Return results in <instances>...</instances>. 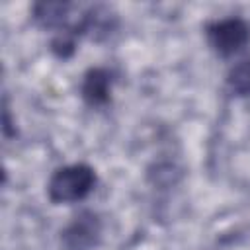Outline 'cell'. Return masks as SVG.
<instances>
[{
    "label": "cell",
    "mask_w": 250,
    "mask_h": 250,
    "mask_svg": "<svg viewBox=\"0 0 250 250\" xmlns=\"http://www.w3.org/2000/svg\"><path fill=\"white\" fill-rule=\"evenodd\" d=\"M111 86H113V72L105 66H94L88 68L82 76L80 96L88 105L102 107L111 98Z\"/></svg>",
    "instance_id": "277c9868"
},
{
    "label": "cell",
    "mask_w": 250,
    "mask_h": 250,
    "mask_svg": "<svg viewBox=\"0 0 250 250\" xmlns=\"http://www.w3.org/2000/svg\"><path fill=\"white\" fill-rule=\"evenodd\" d=\"M102 240V219L96 211L84 209L72 217V221L61 232V244L64 250H92Z\"/></svg>",
    "instance_id": "3957f363"
},
{
    "label": "cell",
    "mask_w": 250,
    "mask_h": 250,
    "mask_svg": "<svg viewBox=\"0 0 250 250\" xmlns=\"http://www.w3.org/2000/svg\"><path fill=\"white\" fill-rule=\"evenodd\" d=\"M72 4L68 2H37L33 6V20L45 29H59V33L68 29V12Z\"/></svg>",
    "instance_id": "5b68a950"
},
{
    "label": "cell",
    "mask_w": 250,
    "mask_h": 250,
    "mask_svg": "<svg viewBox=\"0 0 250 250\" xmlns=\"http://www.w3.org/2000/svg\"><path fill=\"white\" fill-rule=\"evenodd\" d=\"M96 186V172L84 162L61 166L47 182V195L53 203L82 201Z\"/></svg>",
    "instance_id": "6da1fadb"
},
{
    "label": "cell",
    "mask_w": 250,
    "mask_h": 250,
    "mask_svg": "<svg viewBox=\"0 0 250 250\" xmlns=\"http://www.w3.org/2000/svg\"><path fill=\"white\" fill-rule=\"evenodd\" d=\"M205 37L209 47L219 57H232L248 45L250 23L238 16L213 20L205 25Z\"/></svg>",
    "instance_id": "7a4b0ae2"
},
{
    "label": "cell",
    "mask_w": 250,
    "mask_h": 250,
    "mask_svg": "<svg viewBox=\"0 0 250 250\" xmlns=\"http://www.w3.org/2000/svg\"><path fill=\"white\" fill-rule=\"evenodd\" d=\"M227 86L234 96H250V57L229 70Z\"/></svg>",
    "instance_id": "8992f818"
}]
</instances>
